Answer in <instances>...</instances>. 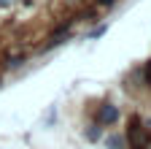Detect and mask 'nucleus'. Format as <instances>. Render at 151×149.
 <instances>
[{
  "mask_svg": "<svg viewBox=\"0 0 151 149\" xmlns=\"http://www.w3.org/2000/svg\"><path fill=\"white\" fill-rule=\"evenodd\" d=\"M0 84H3V79H0Z\"/></svg>",
  "mask_w": 151,
  "mask_h": 149,
  "instance_id": "obj_8",
  "label": "nucleus"
},
{
  "mask_svg": "<svg viewBox=\"0 0 151 149\" xmlns=\"http://www.w3.org/2000/svg\"><path fill=\"white\" fill-rule=\"evenodd\" d=\"M8 3H11V0H0V8H6Z\"/></svg>",
  "mask_w": 151,
  "mask_h": 149,
  "instance_id": "obj_7",
  "label": "nucleus"
},
{
  "mask_svg": "<svg viewBox=\"0 0 151 149\" xmlns=\"http://www.w3.org/2000/svg\"><path fill=\"white\" fill-rule=\"evenodd\" d=\"M105 144H108V149H124V136H108Z\"/></svg>",
  "mask_w": 151,
  "mask_h": 149,
  "instance_id": "obj_3",
  "label": "nucleus"
},
{
  "mask_svg": "<svg viewBox=\"0 0 151 149\" xmlns=\"http://www.w3.org/2000/svg\"><path fill=\"white\" fill-rule=\"evenodd\" d=\"M127 141H129V149H148V144H151V133H148V127H143V122H140L138 117H132V119H129Z\"/></svg>",
  "mask_w": 151,
  "mask_h": 149,
  "instance_id": "obj_1",
  "label": "nucleus"
},
{
  "mask_svg": "<svg viewBox=\"0 0 151 149\" xmlns=\"http://www.w3.org/2000/svg\"><path fill=\"white\" fill-rule=\"evenodd\" d=\"M116 119H119V108L113 106V103H103V106L97 108V125H100V127L113 125Z\"/></svg>",
  "mask_w": 151,
  "mask_h": 149,
  "instance_id": "obj_2",
  "label": "nucleus"
},
{
  "mask_svg": "<svg viewBox=\"0 0 151 149\" xmlns=\"http://www.w3.org/2000/svg\"><path fill=\"white\" fill-rule=\"evenodd\" d=\"M146 84H148V87H151V63H148V65H146Z\"/></svg>",
  "mask_w": 151,
  "mask_h": 149,
  "instance_id": "obj_5",
  "label": "nucleus"
},
{
  "mask_svg": "<svg viewBox=\"0 0 151 149\" xmlns=\"http://www.w3.org/2000/svg\"><path fill=\"white\" fill-rule=\"evenodd\" d=\"M97 3H100V6H113L116 0H97Z\"/></svg>",
  "mask_w": 151,
  "mask_h": 149,
  "instance_id": "obj_6",
  "label": "nucleus"
},
{
  "mask_svg": "<svg viewBox=\"0 0 151 149\" xmlns=\"http://www.w3.org/2000/svg\"><path fill=\"white\" fill-rule=\"evenodd\" d=\"M84 136H86L89 141H97V138H100V125H97V122H94L92 127H86V133H84Z\"/></svg>",
  "mask_w": 151,
  "mask_h": 149,
  "instance_id": "obj_4",
  "label": "nucleus"
}]
</instances>
